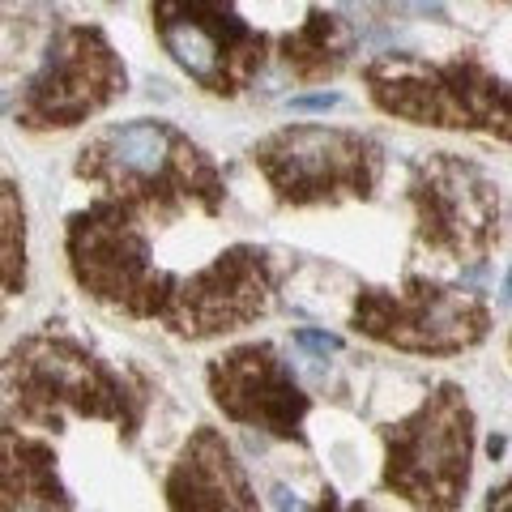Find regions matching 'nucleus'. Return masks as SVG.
<instances>
[{"mask_svg":"<svg viewBox=\"0 0 512 512\" xmlns=\"http://www.w3.org/2000/svg\"><path fill=\"white\" fill-rule=\"evenodd\" d=\"M77 180L99 184L103 197L120 201L141 222H180L201 214L218 222L227 188L222 171L197 141L163 120H133L99 133L77 158Z\"/></svg>","mask_w":512,"mask_h":512,"instance_id":"obj_1","label":"nucleus"},{"mask_svg":"<svg viewBox=\"0 0 512 512\" xmlns=\"http://www.w3.org/2000/svg\"><path fill=\"white\" fill-rule=\"evenodd\" d=\"M5 393L9 423L18 419L35 427H60L69 414H77V419L111 423L124 431V440H137L154 397L150 380L128 367H111L60 329H43L9 350Z\"/></svg>","mask_w":512,"mask_h":512,"instance_id":"obj_2","label":"nucleus"},{"mask_svg":"<svg viewBox=\"0 0 512 512\" xmlns=\"http://www.w3.org/2000/svg\"><path fill=\"white\" fill-rule=\"evenodd\" d=\"M363 82L372 103L397 120L483 133L512 146V82L478 56L423 60L410 52H384L363 64Z\"/></svg>","mask_w":512,"mask_h":512,"instance_id":"obj_3","label":"nucleus"},{"mask_svg":"<svg viewBox=\"0 0 512 512\" xmlns=\"http://www.w3.org/2000/svg\"><path fill=\"white\" fill-rule=\"evenodd\" d=\"M64 252H69L77 286L90 299L116 308L120 316L158 320L167 329L175 303H180L184 274H167L154 265L150 222H141L120 201L99 197L86 210L69 214Z\"/></svg>","mask_w":512,"mask_h":512,"instance_id":"obj_4","label":"nucleus"},{"mask_svg":"<svg viewBox=\"0 0 512 512\" xmlns=\"http://www.w3.org/2000/svg\"><path fill=\"white\" fill-rule=\"evenodd\" d=\"M474 410L457 384H440L406 423L384 431V487L414 512H457L470 491Z\"/></svg>","mask_w":512,"mask_h":512,"instance_id":"obj_5","label":"nucleus"},{"mask_svg":"<svg viewBox=\"0 0 512 512\" xmlns=\"http://www.w3.org/2000/svg\"><path fill=\"white\" fill-rule=\"evenodd\" d=\"M252 163L274 197L295 210L372 201L384 180V146L376 137L325 124L278 128L252 146Z\"/></svg>","mask_w":512,"mask_h":512,"instance_id":"obj_6","label":"nucleus"},{"mask_svg":"<svg viewBox=\"0 0 512 512\" xmlns=\"http://www.w3.org/2000/svg\"><path fill=\"white\" fill-rule=\"evenodd\" d=\"M406 197L414 205V239L440 261H474L500 244L504 197L491 175L457 154H427L410 167Z\"/></svg>","mask_w":512,"mask_h":512,"instance_id":"obj_7","label":"nucleus"},{"mask_svg":"<svg viewBox=\"0 0 512 512\" xmlns=\"http://www.w3.org/2000/svg\"><path fill=\"white\" fill-rule=\"evenodd\" d=\"M150 18L163 52L210 94L235 99L265 69L269 39L235 0H150Z\"/></svg>","mask_w":512,"mask_h":512,"instance_id":"obj_8","label":"nucleus"},{"mask_svg":"<svg viewBox=\"0 0 512 512\" xmlns=\"http://www.w3.org/2000/svg\"><path fill=\"white\" fill-rule=\"evenodd\" d=\"M350 325L363 338L406 355H461L491 333V308L483 295L461 286L410 278L402 291H359Z\"/></svg>","mask_w":512,"mask_h":512,"instance_id":"obj_9","label":"nucleus"},{"mask_svg":"<svg viewBox=\"0 0 512 512\" xmlns=\"http://www.w3.org/2000/svg\"><path fill=\"white\" fill-rule=\"evenodd\" d=\"M128 90V73L99 26H64L47 43L39 73L18 90L9 116L30 133L73 128L99 116Z\"/></svg>","mask_w":512,"mask_h":512,"instance_id":"obj_10","label":"nucleus"},{"mask_svg":"<svg viewBox=\"0 0 512 512\" xmlns=\"http://www.w3.org/2000/svg\"><path fill=\"white\" fill-rule=\"evenodd\" d=\"M274 291H278V274L265 248L244 244V248L218 252L210 265L184 274L180 303H175L167 329L188 342L244 329L256 316L269 312Z\"/></svg>","mask_w":512,"mask_h":512,"instance_id":"obj_11","label":"nucleus"},{"mask_svg":"<svg viewBox=\"0 0 512 512\" xmlns=\"http://www.w3.org/2000/svg\"><path fill=\"white\" fill-rule=\"evenodd\" d=\"M210 397L231 423L261 427L278 440L308 444L303 436V414L312 410V397L299 389L291 363L269 342H248L227 350L210 363Z\"/></svg>","mask_w":512,"mask_h":512,"instance_id":"obj_12","label":"nucleus"},{"mask_svg":"<svg viewBox=\"0 0 512 512\" xmlns=\"http://www.w3.org/2000/svg\"><path fill=\"white\" fill-rule=\"evenodd\" d=\"M171 512H261L235 448L214 427H197L163 483Z\"/></svg>","mask_w":512,"mask_h":512,"instance_id":"obj_13","label":"nucleus"},{"mask_svg":"<svg viewBox=\"0 0 512 512\" xmlns=\"http://www.w3.org/2000/svg\"><path fill=\"white\" fill-rule=\"evenodd\" d=\"M355 26H350L342 13H325L312 9L295 30H286L278 43L282 69L295 77V82H325V77H338L350 56H355Z\"/></svg>","mask_w":512,"mask_h":512,"instance_id":"obj_14","label":"nucleus"},{"mask_svg":"<svg viewBox=\"0 0 512 512\" xmlns=\"http://www.w3.org/2000/svg\"><path fill=\"white\" fill-rule=\"evenodd\" d=\"M5 512H73L52 444L22 436L13 423L5 427Z\"/></svg>","mask_w":512,"mask_h":512,"instance_id":"obj_15","label":"nucleus"},{"mask_svg":"<svg viewBox=\"0 0 512 512\" xmlns=\"http://www.w3.org/2000/svg\"><path fill=\"white\" fill-rule=\"evenodd\" d=\"M0 210H5V291L22 295L26 291V218L13 184H5V192H0Z\"/></svg>","mask_w":512,"mask_h":512,"instance_id":"obj_16","label":"nucleus"},{"mask_svg":"<svg viewBox=\"0 0 512 512\" xmlns=\"http://www.w3.org/2000/svg\"><path fill=\"white\" fill-rule=\"evenodd\" d=\"M295 346L312 350V355H333V350H342V338H338V333H325V329H299Z\"/></svg>","mask_w":512,"mask_h":512,"instance_id":"obj_17","label":"nucleus"},{"mask_svg":"<svg viewBox=\"0 0 512 512\" xmlns=\"http://www.w3.org/2000/svg\"><path fill=\"white\" fill-rule=\"evenodd\" d=\"M342 99L333 90H320V94H299V99H291V107L295 111H333Z\"/></svg>","mask_w":512,"mask_h":512,"instance_id":"obj_18","label":"nucleus"},{"mask_svg":"<svg viewBox=\"0 0 512 512\" xmlns=\"http://www.w3.org/2000/svg\"><path fill=\"white\" fill-rule=\"evenodd\" d=\"M312 512H372V508H367V504H342L338 491L325 487V495H320V504H316Z\"/></svg>","mask_w":512,"mask_h":512,"instance_id":"obj_19","label":"nucleus"},{"mask_svg":"<svg viewBox=\"0 0 512 512\" xmlns=\"http://www.w3.org/2000/svg\"><path fill=\"white\" fill-rule=\"evenodd\" d=\"M487 512H512V478H508L504 487H495V491H491Z\"/></svg>","mask_w":512,"mask_h":512,"instance_id":"obj_20","label":"nucleus"},{"mask_svg":"<svg viewBox=\"0 0 512 512\" xmlns=\"http://www.w3.org/2000/svg\"><path fill=\"white\" fill-rule=\"evenodd\" d=\"M274 500H278V512H303V504L295 500V491H286V487L274 491Z\"/></svg>","mask_w":512,"mask_h":512,"instance_id":"obj_21","label":"nucleus"},{"mask_svg":"<svg viewBox=\"0 0 512 512\" xmlns=\"http://www.w3.org/2000/svg\"><path fill=\"white\" fill-rule=\"evenodd\" d=\"M487 453L500 457V453H504V436H491V440H487Z\"/></svg>","mask_w":512,"mask_h":512,"instance_id":"obj_22","label":"nucleus"},{"mask_svg":"<svg viewBox=\"0 0 512 512\" xmlns=\"http://www.w3.org/2000/svg\"><path fill=\"white\" fill-rule=\"evenodd\" d=\"M504 303H512V269H508V278H504V295H500Z\"/></svg>","mask_w":512,"mask_h":512,"instance_id":"obj_23","label":"nucleus"},{"mask_svg":"<svg viewBox=\"0 0 512 512\" xmlns=\"http://www.w3.org/2000/svg\"><path fill=\"white\" fill-rule=\"evenodd\" d=\"M342 5H350V9H359V5H376V0H342Z\"/></svg>","mask_w":512,"mask_h":512,"instance_id":"obj_24","label":"nucleus"},{"mask_svg":"<svg viewBox=\"0 0 512 512\" xmlns=\"http://www.w3.org/2000/svg\"><path fill=\"white\" fill-rule=\"evenodd\" d=\"M500 5H508V0H500Z\"/></svg>","mask_w":512,"mask_h":512,"instance_id":"obj_25","label":"nucleus"}]
</instances>
